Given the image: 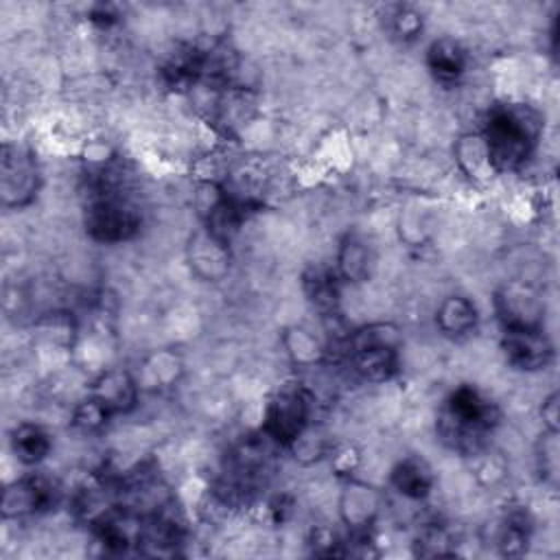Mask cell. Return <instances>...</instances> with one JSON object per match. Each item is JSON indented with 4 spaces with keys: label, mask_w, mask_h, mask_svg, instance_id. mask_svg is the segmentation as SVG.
Returning a JSON list of instances; mask_svg holds the SVG:
<instances>
[{
    "label": "cell",
    "mask_w": 560,
    "mask_h": 560,
    "mask_svg": "<svg viewBox=\"0 0 560 560\" xmlns=\"http://www.w3.org/2000/svg\"><path fill=\"white\" fill-rule=\"evenodd\" d=\"M357 462H359V455H357V451L350 448V446H346V448H341L337 455H332V464H335V468H337L341 475H348L350 470H354Z\"/></svg>",
    "instance_id": "cell-27"
},
{
    "label": "cell",
    "mask_w": 560,
    "mask_h": 560,
    "mask_svg": "<svg viewBox=\"0 0 560 560\" xmlns=\"http://www.w3.org/2000/svg\"><path fill=\"white\" fill-rule=\"evenodd\" d=\"M389 33L400 42H411L422 33V15L413 7H396L389 15Z\"/></svg>",
    "instance_id": "cell-25"
},
{
    "label": "cell",
    "mask_w": 560,
    "mask_h": 560,
    "mask_svg": "<svg viewBox=\"0 0 560 560\" xmlns=\"http://www.w3.org/2000/svg\"><path fill=\"white\" fill-rule=\"evenodd\" d=\"M188 262L195 276L219 282L230 271V243L214 236L208 228H197L188 241Z\"/></svg>",
    "instance_id": "cell-10"
},
{
    "label": "cell",
    "mask_w": 560,
    "mask_h": 560,
    "mask_svg": "<svg viewBox=\"0 0 560 560\" xmlns=\"http://www.w3.org/2000/svg\"><path fill=\"white\" fill-rule=\"evenodd\" d=\"M352 370L368 383L389 381L400 365V335L394 324L361 326L346 339Z\"/></svg>",
    "instance_id": "cell-3"
},
{
    "label": "cell",
    "mask_w": 560,
    "mask_h": 560,
    "mask_svg": "<svg viewBox=\"0 0 560 560\" xmlns=\"http://www.w3.org/2000/svg\"><path fill=\"white\" fill-rule=\"evenodd\" d=\"M492 302L501 330L542 328L545 302L529 284L505 282L494 291Z\"/></svg>",
    "instance_id": "cell-7"
},
{
    "label": "cell",
    "mask_w": 560,
    "mask_h": 560,
    "mask_svg": "<svg viewBox=\"0 0 560 560\" xmlns=\"http://www.w3.org/2000/svg\"><path fill=\"white\" fill-rule=\"evenodd\" d=\"M52 448L50 435L33 422H22L11 431V451L24 466H37L48 457Z\"/></svg>",
    "instance_id": "cell-18"
},
{
    "label": "cell",
    "mask_w": 560,
    "mask_h": 560,
    "mask_svg": "<svg viewBox=\"0 0 560 560\" xmlns=\"http://www.w3.org/2000/svg\"><path fill=\"white\" fill-rule=\"evenodd\" d=\"M109 418H114L94 396L88 394V398H83L74 411H72V427L83 431V433H94V431H101Z\"/></svg>",
    "instance_id": "cell-24"
},
{
    "label": "cell",
    "mask_w": 560,
    "mask_h": 560,
    "mask_svg": "<svg viewBox=\"0 0 560 560\" xmlns=\"http://www.w3.org/2000/svg\"><path fill=\"white\" fill-rule=\"evenodd\" d=\"M411 545H413V553L422 556V558L451 556L453 553V536L440 523L420 525Z\"/></svg>",
    "instance_id": "cell-21"
},
{
    "label": "cell",
    "mask_w": 560,
    "mask_h": 560,
    "mask_svg": "<svg viewBox=\"0 0 560 560\" xmlns=\"http://www.w3.org/2000/svg\"><path fill=\"white\" fill-rule=\"evenodd\" d=\"M302 291L322 317H335L341 300V278L335 267H311L302 276Z\"/></svg>",
    "instance_id": "cell-12"
},
{
    "label": "cell",
    "mask_w": 560,
    "mask_h": 560,
    "mask_svg": "<svg viewBox=\"0 0 560 560\" xmlns=\"http://www.w3.org/2000/svg\"><path fill=\"white\" fill-rule=\"evenodd\" d=\"M374 269L372 247L359 234H346L337 247L335 271L341 282H365Z\"/></svg>",
    "instance_id": "cell-16"
},
{
    "label": "cell",
    "mask_w": 560,
    "mask_h": 560,
    "mask_svg": "<svg viewBox=\"0 0 560 560\" xmlns=\"http://www.w3.org/2000/svg\"><path fill=\"white\" fill-rule=\"evenodd\" d=\"M381 508V497L372 486L350 481L339 501L341 521L352 529H370Z\"/></svg>",
    "instance_id": "cell-15"
},
{
    "label": "cell",
    "mask_w": 560,
    "mask_h": 560,
    "mask_svg": "<svg viewBox=\"0 0 560 560\" xmlns=\"http://www.w3.org/2000/svg\"><path fill=\"white\" fill-rule=\"evenodd\" d=\"M83 225L92 241L118 245L131 241L142 225V217L133 203L114 192L112 186H98L83 212Z\"/></svg>",
    "instance_id": "cell-5"
},
{
    "label": "cell",
    "mask_w": 560,
    "mask_h": 560,
    "mask_svg": "<svg viewBox=\"0 0 560 560\" xmlns=\"http://www.w3.org/2000/svg\"><path fill=\"white\" fill-rule=\"evenodd\" d=\"M558 400H560V396H558V392H551L545 400H542V407H540V418H542V424H545V429H549V431H558V427H560V413H558Z\"/></svg>",
    "instance_id": "cell-26"
},
{
    "label": "cell",
    "mask_w": 560,
    "mask_h": 560,
    "mask_svg": "<svg viewBox=\"0 0 560 560\" xmlns=\"http://www.w3.org/2000/svg\"><path fill=\"white\" fill-rule=\"evenodd\" d=\"M284 346L289 357L300 363V365H311L317 363L324 354V348L319 346V341L311 335V330L293 326L284 330Z\"/></svg>",
    "instance_id": "cell-22"
},
{
    "label": "cell",
    "mask_w": 560,
    "mask_h": 560,
    "mask_svg": "<svg viewBox=\"0 0 560 560\" xmlns=\"http://www.w3.org/2000/svg\"><path fill=\"white\" fill-rule=\"evenodd\" d=\"M479 133L494 173H512L534 155L542 133V116L527 103H501L488 112Z\"/></svg>",
    "instance_id": "cell-2"
},
{
    "label": "cell",
    "mask_w": 560,
    "mask_h": 560,
    "mask_svg": "<svg viewBox=\"0 0 560 560\" xmlns=\"http://www.w3.org/2000/svg\"><path fill=\"white\" fill-rule=\"evenodd\" d=\"M455 160H457L459 168L475 182H488L497 175L490 164L488 149H486V142L479 131L466 133L455 142Z\"/></svg>",
    "instance_id": "cell-19"
},
{
    "label": "cell",
    "mask_w": 560,
    "mask_h": 560,
    "mask_svg": "<svg viewBox=\"0 0 560 560\" xmlns=\"http://www.w3.org/2000/svg\"><path fill=\"white\" fill-rule=\"evenodd\" d=\"M138 381L120 368L101 372L90 387V396H94L112 416L129 413L138 405Z\"/></svg>",
    "instance_id": "cell-11"
},
{
    "label": "cell",
    "mask_w": 560,
    "mask_h": 560,
    "mask_svg": "<svg viewBox=\"0 0 560 560\" xmlns=\"http://www.w3.org/2000/svg\"><path fill=\"white\" fill-rule=\"evenodd\" d=\"M313 416V394L302 383H284L280 385L262 409V427L265 433L278 448H291L295 440L311 429Z\"/></svg>",
    "instance_id": "cell-4"
},
{
    "label": "cell",
    "mask_w": 560,
    "mask_h": 560,
    "mask_svg": "<svg viewBox=\"0 0 560 560\" xmlns=\"http://www.w3.org/2000/svg\"><path fill=\"white\" fill-rule=\"evenodd\" d=\"M536 468L545 486L556 490L558 486V431L545 429L536 444Z\"/></svg>",
    "instance_id": "cell-23"
},
{
    "label": "cell",
    "mask_w": 560,
    "mask_h": 560,
    "mask_svg": "<svg viewBox=\"0 0 560 560\" xmlns=\"http://www.w3.org/2000/svg\"><path fill=\"white\" fill-rule=\"evenodd\" d=\"M532 538V518L523 510H512L503 516L497 532V547L503 556H523Z\"/></svg>",
    "instance_id": "cell-20"
},
{
    "label": "cell",
    "mask_w": 560,
    "mask_h": 560,
    "mask_svg": "<svg viewBox=\"0 0 560 560\" xmlns=\"http://www.w3.org/2000/svg\"><path fill=\"white\" fill-rule=\"evenodd\" d=\"M59 503V488L44 475H26L4 488L2 518H24L48 512Z\"/></svg>",
    "instance_id": "cell-8"
},
{
    "label": "cell",
    "mask_w": 560,
    "mask_h": 560,
    "mask_svg": "<svg viewBox=\"0 0 560 560\" xmlns=\"http://www.w3.org/2000/svg\"><path fill=\"white\" fill-rule=\"evenodd\" d=\"M427 68L431 77L442 85L457 83L468 68V52L451 37L433 39L427 48Z\"/></svg>",
    "instance_id": "cell-13"
},
{
    "label": "cell",
    "mask_w": 560,
    "mask_h": 560,
    "mask_svg": "<svg viewBox=\"0 0 560 560\" xmlns=\"http://www.w3.org/2000/svg\"><path fill=\"white\" fill-rule=\"evenodd\" d=\"M42 184L37 155L18 142H4L0 151V199L4 208L28 206Z\"/></svg>",
    "instance_id": "cell-6"
},
{
    "label": "cell",
    "mask_w": 560,
    "mask_h": 560,
    "mask_svg": "<svg viewBox=\"0 0 560 560\" xmlns=\"http://www.w3.org/2000/svg\"><path fill=\"white\" fill-rule=\"evenodd\" d=\"M501 350L505 361L521 372H538L553 361V343L545 328L503 330Z\"/></svg>",
    "instance_id": "cell-9"
},
{
    "label": "cell",
    "mask_w": 560,
    "mask_h": 560,
    "mask_svg": "<svg viewBox=\"0 0 560 560\" xmlns=\"http://www.w3.org/2000/svg\"><path fill=\"white\" fill-rule=\"evenodd\" d=\"M435 326L448 339H464L479 326V311L466 295H448L435 311Z\"/></svg>",
    "instance_id": "cell-14"
},
{
    "label": "cell",
    "mask_w": 560,
    "mask_h": 560,
    "mask_svg": "<svg viewBox=\"0 0 560 560\" xmlns=\"http://www.w3.org/2000/svg\"><path fill=\"white\" fill-rule=\"evenodd\" d=\"M501 420L499 407L472 385L455 387L442 402L435 431L442 444L464 457L488 451L490 435Z\"/></svg>",
    "instance_id": "cell-1"
},
{
    "label": "cell",
    "mask_w": 560,
    "mask_h": 560,
    "mask_svg": "<svg viewBox=\"0 0 560 560\" xmlns=\"http://www.w3.org/2000/svg\"><path fill=\"white\" fill-rule=\"evenodd\" d=\"M389 483L405 499L420 501V499L431 494L433 483H435V475L422 457L407 455L400 462H396V466L392 468Z\"/></svg>",
    "instance_id": "cell-17"
}]
</instances>
